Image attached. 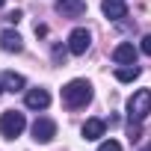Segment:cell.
<instances>
[{"mask_svg": "<svg viewBox=\"0 0 151 151\" xmlns=\"http://www.w3.org/2000/svg\"><path fill=\"white\" fill-rule=\"evenodd\" d=\"M62 101H65V107H71V110L86 107V104L92 101V86H89L86 80H71V83L62 86Z\"/></svg>", "mask_w": 151, "mask_h": 151, "instance_id": "6da1fadb", "label": "cell"}, {"mask_svg": "<svg viewBox=\"0 0 151 151\" xmlns=\"http://www.w3.org/2000/svg\"><path fill=\"white\" fill-rule=\"evenodd\" d=\"M148 113H151V89L133 92L130 101H127V119H130V122H142Z\"/></svg>", "mask_w": 151, "mask_h": 151, "instance_id": "7a4b0ae2", "label": "cell"}, {"mask_svg": "<svg viewBox=\"0 0 151 151\" xmlns=\"http://www.w3.org/2000/svg\"><path fill=\"white\" fill-rule=\"evenodd\" d=\"M24 127H27V119H24V113H18V110H6L3 116H0V133H3L6 139L21 136Z\"/></svg>", "mask_w": 151, "mask_h": 151, "instance_id": "3957f363", "label": "cell"}, {"mask_svg": "<svg viewBox=\"0 0 151 151\" xmlns=\"http://www.w3.org/2000/svg\"><path fill=\"white\" fill-rule=\"evenodd\" d=\"M89 45H92V36H89V30H83V27L71 30V36H68V50H71L74 56H83V53L89 50Z\"/></svg>", "mask_w": 151, "mask_h": 151, "instance_id": "277c9868", "label": "cell"}, {"mask_svg": "<svg viewBox=\"0 0 151 151\" xmlns=\"http://www.w3.org/2000/svg\"><path fill=\"white\" fill-rule=\"evenodd\" d=\"M53 136H56V124H53L50 119H36V122H33V139H36V142L45 145V142H50Z\"/></svg>", "mask_w": 151, "mask_h": 151, "instance_id": "5b68a950", "label": "cell"}, {"mask_svg": "<svg viewBox=\"0 0 151 151\" xmlns=\"http://www.w3.org/2000/svg\"><path fill=\"white\" fill-rule=\"evenodd\" d=\"M101 12L110 21H122V18H127V3L124 0H101Z\"/></svg>", "mask_w": 151, "mask_h": 151, "instance_id": "8992f818", "label": "cell"}, {"mask_svg": "<svg viewBox=\"0 0 151 151\" xmlns=\"http://www.w3.org/2000/svg\"><path fill=\"white\" fill-rule=\"evenodd\" d=\"M56 12L62 18H80L86 12V3L83 0H56Z\"/></svg>", "mask_w": 151, "mask_h": 151, "instance_id": "52a82bcc", "label": "cell"}, {"mask_svg": "<svg viewBox=\"0 0 151 151\" xmlns=\"http://www.w3.org/2000/svg\"><path fill=\"white\" fill-rule=\"evenodd\" d=\"M113 59H116L119 65H133V62H136V47H133L130 42H122V45L113 50Z\"/></svg>", "mask_w": 151, "mask_h": 151, "instance_id": "ba28073f", "label": "cell"}, {"mask_svg": "<svg viewBox=\"0 0 151 151\" xmlns=\"http://www.w3.org/2000/svg\"><path fill=\"white\" fill-rule=\"evenodd\" d=\"M0 47H3L6 53H18L24 47V42H21V36L15 30H3V33H0Z\"/></svg>", "mask_w": 151, "mask_h": 151, "instance_id": "9c48e42d", "label": "cell"}, {"mask_svg": "<svg viewBox=\"0 0 151 151\" xmlns=\"http://www.w3.org/2000/svg\"><path fill=\"white\" fill-rule=\"evenodd\" d=\"M24 104H27L30 110H45V107L50 104V95H47L45 89H30L27 98H24Z\"/></svg>", "mask_w": 151, "mask_h": 151, "instance_id": "30bf717a", "label": "cell"}, {"mask_svg": "<svg viewBox=\"0 0 151 151\" xmlns=\"http://www.w3.org/2000/svg\"><path fill=\"white\" fill-rule=\"evenodd\" d=\"M104 130H107V122L104 119H89L83 124V139H101Z\"/></svg>", "mask_w": 151, "mask_h": 151, "instance_id": "8fae6325", "label": "cell"}, {"mask_svg": "<svg viewBox=\"0 0 151 151\" xmlns=\"http://www.w3.org/2000/svg\"><path fill=\"white\" fill-rule=\"evenodd\" d=\"M139 74H142V68H139L136 62H133V65H119V68H116V80H119V83H133Z\"/></svg>", "mask_w": 151, "mask_h": 151, "instance_id": "7c38bea8", "label": "cell"}, {"mask_svg": "<svg viewBox=\"0 0 151 151\" xmlns=\"http://www.w3.org/2000/svg\"><path fill=\"white\" fill-rule=\"evenodd\" d=\"M24 74H15V71H6L3 74V89H9V92H21L24 89Z\"/></svg>", "mask_w": 151, "mask_h": 151, "instance_id": "4fadbf2b", "label": "cell"}, {"mask_svg": "<svg viewBox=\"0 0 151 151\" xmlns=\"http://www.w3.org/2000/svg\"><path fill=\"white\" fill-rule=\"evenodd\" d=\"M98 151H122V145H119L116 139H107V142H101V145H98Z\"/></svg>", "mask_w": 151, "mask_h": 151, "instance_id": "5bb4252c", "label": "cell"}, {"mask_svg": "<svg viewBox=\"0 0 151 151\" xmlns=\"http://www.w3.org/2000/svg\"><path fill=\"white\" fill-rule=\"evenodd\" d=\"M142 53H148V56H151V33L142 39Z\"/></svg>", "mask_w": 151, "mask_h": 151, "instance_id": "9a60e30c", "label": "cell"}, {"mask_svg": "<svg viewBox=\"0 0 151 151\" xmlns=\"http://www.w3.org/2000/svg\"><path fill=\"white\" fill-rule=\"evenodd\" d=\"M6 21H9V24H18V21H21V12H18V9H15V12H9V15H6Z\"/></svg>", "mask_w": 151, "mask_h": 151, "instance_id": "2e32d148", "label": "cell"}, {"mask_svg": "<svg viewBox=\"0 0 151 151\" xmlns=\"http://www.w3.org/2000/svg\"><path fill=\"white\" fill-rule=\"evenodd\" d=\"M142 151H151V142H148V145H145V148H142Z\"/></svg>", "mask_w": 151, "mask_h": 151, "instance_id": "e0dca14e", "label": "cell"}, {"mask_svg": "<svg viewBox=\"0 0 151 151\" xmlns=\"http://www.w3.org/2000/svg\"><path fill=\"white\" fill-rule=\"evenodd\" d=\"M0 92H3V80H0Z\"/></svg>", "mask_w": 151, "mask_h": 151, "instance_id": "ac0fdd59", "label": "cell"}, {"mask_svg": "<svg viewBox=\"0 0 151 151\" xmlns=\"http://www.w3.org/2000/svg\"><path fill=\"white\" fill-rule=\"evenodd\" d=\"M3 3H6V0H0V6H3Z\"/></svg>", "mask_w": 151, "mask_h": 151, "instance_id": "d6986e66", "label": "cell"}]
</instances>
